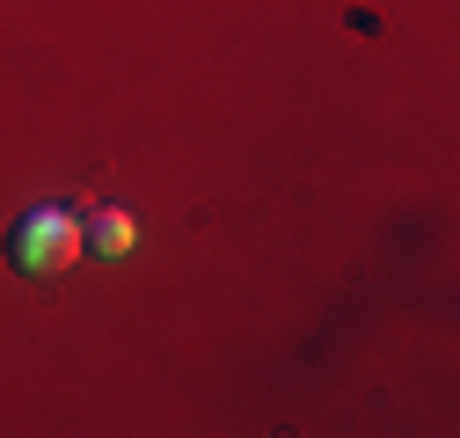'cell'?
<instances>
[{
	"mask_svg": "<svg viewBox=\"0 0 460 438\" xmlns=\"http://www.w3.org/2000/svg\"><path fill=\"white\" fill-rule=\"evenodd\" d=\"M8 249H15V263H22V270H59V263H74V256H81V219H74V212H59V205H44V212H30L22 227L8 234Z\"/></svg>",
	"mask_w": 460,
	"mask_h": 438,
	"instance_id": "6da1fadb",
	"label": "cell"
},
{
	"mask_svg": "<svg viewBox=\"0 0 460 438\" xmlns=\"http://www.w3.org/2000/svg\"><path fill=\"white\" fill-rule=\"evenodd\" d=\"M132 241H139V227H132V219H125L118 205H95V212H81V249H88V256H110V263H118Z\"/></svg>",
	"mask_w": 460,
	"mask_h": 438,
	"instance_id": "7a4b0ae2",
	"label": "cell"
}]
</instances>
